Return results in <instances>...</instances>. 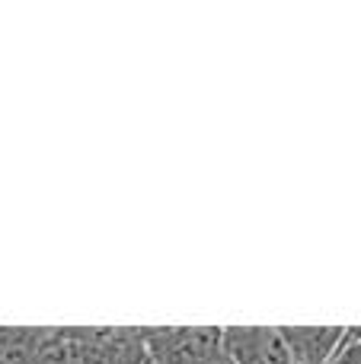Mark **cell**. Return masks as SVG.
<instances>
[{"instance_id":"obj_5","label":"cell","mask_w":361,"mask_h":364,"mask_svg":"<svg viewBox=\"0 0 361 364\" xmlns=\"http://www.w3.org/2000/svg\"><path fill=\"white\" fill-rule=\"evenodd\" d=\"M330 364H361V326H345L343 346Z\"/></svg>"},{"instance_id":"obj_6","label":"cell","mask_w":361,"mask_h":364,"mask_svg":"<svg viewBox=\"0 0 361 364\" xmlns=\"http://www.w3.org/2000/svg\"><path fill=\"white\" fill-rule=\"evenodd\" d=\"M217 364H234V361H230V358H227V355H224V358H221V361H217Z\"/></svg>"},{"instance_id":"obj_4","label":"cell","mask_w":361,"mask_h":364,"mask_svg":"<svg viewBox=\"0 0 361 364\" xmlns=\"http://www.w3.org/2000/svg\"><path fill=\"white\" fill-rule=\"evenodd\" d=\"M45 326H0V364H36Z\"/></svg>"},{"instance_id":"obj_2","label":"cell","mask_w":361,"mask_h":364,"mask_svg":"<svg viewBox=\"0 0 361 364\" xmlns=\"http://www.w3.org/2000/svg\"><path fill=\"white\" fill-rule=\"evenodd\" d=\"M224 352L234 364H294L279 326H224Z\"/></svg>"},{"instance_id":"obj_1","label":"cell","mask_w":361,"mask_h":364,"mask_svg":"<svg viewBox=\"0 0 361 364\" xmlns=\"http://www.w3.org/2000/svg\"><path fill=\"white\" fill-rule=\"evenodd\" d=\"M151 364H217L224 358V326H144Z\"/></svg>"},{"instance_id":"obj_7","label":"cell","mask_w":361,"mask_h":364,"mask_svg":"<svg viewBox=\"0 0 361 364\" xmlns=\"http://www.w3.org/2000/svg\"><path fill=\"white\" fill-rule=\"evenodd\" d=\"M147 364H151V361H147Z\"/></svg>"},{"instance_id":"obj_3","label":"cell","mask_w":361,"mask_h":364,"mask_svg":"<svg viewBox=\"0 0 361 364\" xmlns=\"http://www.w3.org/2000/svg\"><path fill=\"white\" fill-rule=\"evenodd\" d=\"M294 364H330L343 346L345 326H279Z\"/></svg>"}]
</instances>
